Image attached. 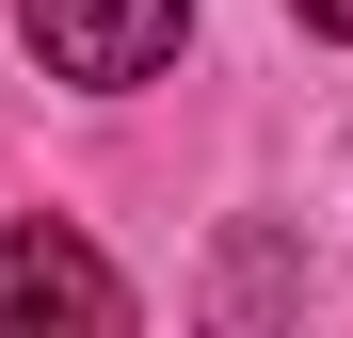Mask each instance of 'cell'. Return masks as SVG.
I'll return each instance as SVG.
<instances>
[{
	"label": "cell",
	"mask_w": 353,
	"mask_h": 338,
	"mask_svg": "<svg viewBox=\"0 0 353 338\" xmlns=\"http://www.w3.org/2000/svg\"><path fill=\"white\" fill-rule=\"evenodd\" d=\"M0 338H129V274L81 225H0Z\"/></svg>",
	"instance_id": "cell-1"
},
{
	"label": "cell",
	"mask_w": 353,
	"mask_h": 338,
	"mask_svg": "<svg viewBox=\"0 0 353 338\" xmlns=\"http://www.w3.org/2000/svg\"><path fill=\"white\" fill-rule=\"evenodd\" d=\"M17 32H32V65H48V81L129 97V81H161V65H176L193 0H17Z\"/></svg>",
	"instance_id": "cell-2"
},
{
	"label": "cell",
	"mask_w": 353,
	"mask_h": 338,
	"mask_svg": "<svg viewBox=\"0 0 353 338\" xmlns=\"http://www.w3.org/2000/svg\"><path fill=\"white\" fill-rule=\"evenodd\" d=\"M289 17H305V32H353V0H289Z\"/></svg>",
	"instance_id": "cell-3"
}]
</instances>
